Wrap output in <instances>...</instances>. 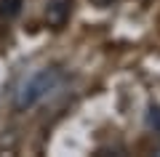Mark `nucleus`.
I'll return each instance as SVG.
<instances>
[{
  "instance_id": "obj_1",
  "label": "nucleus",
  "mask_w": 160,
  "mask_h": 157,
  "mask_svg": "<svg viewBox=\"0 0 160 157\" xmlns=\"http://www.w3.org/2000/svg\"><path fill=\"white\" fill-rule=\"evenodd\" d=\"M59 83H62V72H59L56 67H46V69H40V72H35L32 77H27V80L22 83V88L16 91L13 107H16L19 112L32 109L35 104L43 101L51 91H56Z\"/></svg>"
},
{
  "instance_id": "obj_3",
  "label": "nucleus",
  "mask_w": 160,
  "mask_h": 157,
  "mask_svg": "<svg viewBox=\"0 0 160 157\" xmlns=\"http://www.w3.org/2000/svg\"><path fill=\"white\" fill-rule=\"evenodd\" d=\"M24 0H0V22H11L22 13Z\"/></svg>"
},
{
  "instance_id": "obj_2",
  "label": "nucleus",
  "mask_w": 160,
  "mask_h": 157,
  "mask_svg": "<svg viewBox=\"0 0 160 157\" xmlns=\"http://www.w3.org/2000/svg\"><path fill=\"white\" fill-rule=\"evenodd\" d=\"M72 8H75V0H46V22H48V27L62 29L69 22V16H72Z\"/></svg>"
},
{
  "instance_id": "obj_4",
  "label": "nucleus",
  "mask_w": 160,
  "mask_h": 157,
  "mask_svg": "<svg viewBox=\"0 0 160 157\" xmlns=\"http://www.w3.org/2000/svg\"><path fill=\"white\" fill-rule=\"evenodd\" d=\"M147 125L160 133V107H152V109L147 112Z\"/></svg>"
},
{
  "instance_id": "obj_5",
  "label": "nucleus",
  "mask_w": 160,
  "mask_h": 157,
  "mask_svg": "<svg viewBox=\"0 0 160 157\" xmlns=\"http://www.w3.org/2000/svg\"><path fill=\"white\" fill-rule=\"evenodd\" d=\"M91 3H93L96 8H107V6H112L115 0H91Z\"/></svg>"
}]
</instances>
